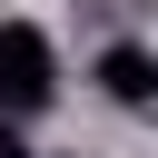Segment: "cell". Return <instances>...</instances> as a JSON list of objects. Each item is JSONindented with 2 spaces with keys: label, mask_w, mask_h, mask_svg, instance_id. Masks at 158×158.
<instances>
[{
  "label": "cell",
  "mask_w": 158,
  "mask_h": 158,
  "mask_svg": "<svg viewBox=\"0 0 158 158\" xmlns=\"http://www.w3.org/2000/svg\"><path fill=\"white\" fill-rule=\"evenodd\" d=\"M59 99V49L40 20H0V118H40Z\"/></svg>",
  "instance_id": "6da1fadb"
},
{
  "label": "cell",
  "mask_w": 158,
  "mask_h": 158,
  "mask_svg": "<svg viewBox=\"0 0 158 158\" xmlns=\"http://www.w3.org/2000/svg\"><path fill=\"white\" fill-rule=\"evenodd\" d=\"M99 89H109L118 109H148V99H158V59H148V40H109V49H99Z\"/></svg>",
  "instance_id": "7a4b0ae2"
},
{
  "label": "cell",
  "mask_w": 158,
  "mask_h": 158,
  "mask_svg": "<svg viewBox=\"0 0 158 158\" xmlns=\"http://www.w3.org/2000/svg\"><path fill=\"white\" fill-rule=\"evenodd\" d=\"M0 158H30V138H20V118H0Z\"/></svg>",
  "instance_id": "3957f363"
}]
</instances>
